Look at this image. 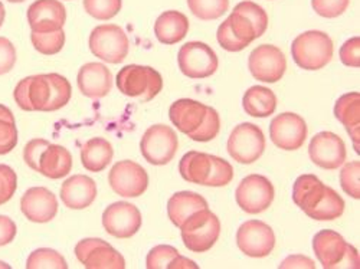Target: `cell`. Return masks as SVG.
Instances as JSON below:
<instances>
[{
  "instance_id": "23",
  "label": "cell",
  "mask_w": 360,
  "mask_h": 269,
  "mask_svg": "<svg viewBox=\"0 0 360 269\" xmlns=\"http://www.w3.org/2000/svg\"><path fill=\"white\" fill-rule=\"evenodd\" d=\"M207 107L191 98L177 100L169 110V117L173 126L186 136L196 131L203 123Z\"/></svg>"
},
{
  "instance_id": "50",
  "label": "cell",
  "mask_w": 360,
  "mask_h": 269,
  "mask_svg": "<svg viewBox=\"0 0 360 269\" xmlns=\"http://www.w3.org/2000/svg\"><path fill=\"white\" fill-rule=\"evenodd\" d=\"M342 268H350V269H359V252L356 248L349 245L345 261L342 263Z\"/></svg>"
},
{
  "instance_id": "11",
  "label": "cell",
  "mask_w": 360,
  "mask_h": 269,
  "mask_svg": "<svg viewBox=\"0 0 360 269\" xmlns=\"http://www.w3.org/2000/svg\"><path fill=\"white\" fill-rule=\"evenodd\" d=\"M77 259L88 269H124V256L98 237H86L75 247Z\"/></svg>"
},
{
  "instance_id": "44",
  "label": "cell",
  "mask_w": 360,
  "mask_h": 269,
  "mask_svg": "<svg viewBox=\"0 0 360 269\" xmlns=\"http://www.w3.org/2000/svg\"><path fill=\"white\" fill-rule=\"evenodd\" d=\"M49 144L51 143L44 140V138H34V140H31L25 145L23 160L26 162V164L29 167H31L32 170H35L37 173H39V159H41V155L44 153V150Z\"/></svg>"
},
{
  "instance_id": "38",
  "label": "cell",
  "mask_w": 360,
  "mask_h": 269,
  "mask_svg": "<svg viewBox=\"0 0 360 269\" xmlns=\"http://www.w3.org/2000/svg\"><path fill=\"white\" fill-rule=\"evenodd\" d=\"M123 0H84L85 12L98 20H110L122 11Z\"/></svg>"
},
{
  "instance_id": "7",
  "label": "cell",
  "mask_w": 360,
  "mask_h": 269,
  "mask_svg": "<svg viewBox=\"0 0 360 269\" xmlns=\"http://www.w3.org/2000/svg\"><path fill=\"white\" fill-rule=\"evenodd\" d=\"M265 152V136L251 123L236 126L228 138L229 156L241 164L255 163Z\"/></svg>"
},
{
  "instance_id": "30",
  "label": "cell",
  "mask_w": 360,
  "mask_h": 269,
  "mask_svg": "<svg viewBox=\"0 0 360 269\" xmlns=\"http://www.w3.org/2000/svg\"><path fill=\"white\" fill-rule=\"evenodd\" d=\"M243 107L251 117L266 118L276 112L277 97L269 88L255 85L247 89L243 98Z\"/></svg>"
},
{
  "instance_id": "15",
  "label": "cell",
  "mask_w": 360,
  "mask_h": 269,
  "mask_svg": "<svg viewBox=\"0 0 360 269\" xmlns=\"http://www.w3.org/2000/svg\"><path fill=\"white\" fill-rule=\"evenodd\" d=\"M269 137L281 150L294 152L302 147L307 138V124L294 112H283L269 124Z\"/></svg>"
},
{
  "instance_id": "26",
  "label": "cell",
  "mask_w": 360,
  "mask_h": 269,
  "mask_svg": "<svg viewBox=\"0 0 360 269\" xmlns=\"http://www.w3.org/2000/svg\"><path fill=\"white\" fill-rule=\"evenodd\" d=\"M207 202L198 193L193 192H177L167 202V215L172 223L177 228L195 212L206 209Z\"/></svg>"
},
{
  "instance_id": "51",
  "label": "cell",
  "mask_w": 360,
  "mask_h": 269,
  "mask_svg": "<svg viewBox=\"0 0 360 269\" xmlns=\"http://www.w3.org/2000/svg\"><path fill=\"white\" fill-rule=\"evenodd\" d=\"M5 18H6V11H5V6H4V4L0 2V27H2L4 22H5Z\"/></svg>"
},
{
  "instance_id": "47",
  "label": "cell",
  "mask_w": 360,
  "mask_h": 269,
  "mask_svg": "<svg viewBox=\"0 0 360 269\" xmlns=\"http://www.w3.org/2000/svg\"><path fill=\"white\" fill-rule=\"evenodd\" d=\"M16 223L5 215H0V247L9 245L16 236Z\"/></svg>"
},
{
  "instance_id": "8",
  "label": "cell",
  "mask_w": 360,
  "mask_h": 269,
  "mask_svg": "<svg viewBox=\"0 0 360 269\" xmlns=\"http://www.w3.org/2000/svg\"><path fill=\"white\" fill-rule=\"evenodd\" d=\"M179 68L184 75L202 79L212 77L219 67L215 51L203 42H188L177 53Z\"/></svg>"
},
{
  "instance_id": "36",
  "label": "cell",
  "mask_w": 360,
  "mask_h": 269,
  "mask_svg": "<svg viewBox=\"0 0 360 269\" xmlns=\"http://www.w3.org/2000/svg\"><path fill=\"white\" fill-rule=\"evenodd\" d=\"M219 130H221V118L218 111L212 107H207L203 123L196 131L189 134V138L198 143H207L214 140L219 134Z\"/></svg>"
},
{
  "instance_id": "35",
  "label": "cell",
  "mask_w": 360,
  "mask_h": 269,
  "mask_svg": "<svg viewBox=\"0 0 360 269\" xmlns=\"http://www.w3.org/2000/svg\"><path fill=\"white\" fill-rule=\"evenodd\" d=\"M191 12L202 20H215L228 12L229 0H188Z\"/></svg>"
},
{
  "instance_id": "6",
  "label": "cell",
  "mask_w": 360,
  "mask_h": 269,
  "mask_svg": "<svg viewBox=\"0 0 360 269\" xmlns=\"http://www.w3.org/2000/svg\"><path fill=\"white\" fill-rule=\"evenodd\" d=\"M226 20L232 35L245 46L261 38L268 27L266 12L250 0L238 4Z\"/></svg>"
},
{
  "instance_id": "2",
  "label": "cell",
  "mask_w": 360,
  "mask_h": 269,
  "mask_svg": "<svg viewBox=\"0 0 360 269\" xmlns=\"http://www.w3.org/2000/svg\"><path fill=\"white\" fill-rule=\"evenodd\" d=\"M291 55L302 70L319 71L333 59V41L321 31H307L292 41Z\"/></svg>"
},
{
  "instance_id": "21",
  "label": "cell",
  "mask_w": 360,
  "mask_h": 269,
  "mask_svg": "<svg viewBox=\"0 0 360 269\" xmlns=\"http://www.w3.org/2000/svg\"><path fill=\"white\" fill-rule=\"evenodd\" d=\"M77 84L82 96L88 98H103L112 88L111 71L100 63H89L81 67Z\"/></svg>"
},
{
  "instance_id": "20",
  "label": "cell",
  "mask_w": 360,
  "mask_h": 269,
  "mask_svg": "<svg viewBox=\"0 0 360 269\" xmlns=\"http://www.w3.org/2000/svg\"><path fill=\"white\" fill-rule=\"evenodd\" d=\"M347 248L345 237L335 230L324 229L313 237V251L324 269L342 268Z\"/></svg>"
},
{
  "instance_id": "42",
  "label": "cell",
  "mask_w": 360,
  "mask_h": 269,
  "mask_svg": "<svg viewBox=\"0 0 360 269\" xmlns=\"http://www.w3.org/2000/svg\"><path fill=\"white\" fill-rule=\"evenodd\" d=\"M18 189V177L12 167L0 164V206L8 203Z\"/></svg>"
},
{
  "instance_id": "29",
  "label": "cell",
  "mask_w": 360,
  "mask_h": 269,
  "mask_svg": "<svg viewBox=\"0 0 360 269\" xmlns=\"http://www.w3.org/2000/svg\"><path fill=\"white\" fill-rule=\"evenodd\" d=\"M114 150L108 140L103 137H96L88 140L81 147V163L82 166L93 173L103 171L112 160Z\"/></svg>"
},
{
  "instance_id": "12",
  "label": "cell",
  "mask_w": 360,
  "mask_h": 269,
  "mask_svg": "<svg viewBox=\"0 0 360 269\" xmlns=\"http://www.w3.org/2000/svg\"><path fill=\"white\" fill-rule=\"evenodd\" d=\"M108 183L118 196L139 197L148 188V176L140 164L131 160H122L110 170Z\"/></svg>"
},
{
  "instance_id": "3",
  "label": "cell",
  "mask_w": 360,
  "mask_h": 269,
  "mask_svg": "<svg viewBox=\"0 0 360 269\" xmlns=\"http://www.w3.org/2000/svg\"><path fill=\"white\" fill-rule=\"evenodd\" d=\"M115 85L123 96L147 103L162 93L163 78L152 67L127 65L117 74Z\"/></svg>"
},
{
  "instance_id": "10",
  "label": "cell",
  "mask_w": 360,
  "mask_h": 269,
  "mask_svg": "<svg viewBox=\"0 0 360 269\" xmlns=\"http://www.w3.org/2000/svg\"><path fill=\"white\" fill-rule=\"evenodd\" d=\"M179 140L176 133L163 124L150 127L140 141L143 157L153 166H165L170 163L177 152Z\"/></svg>"
},
{
  "instance_id": "13",
  "label": "cell",
  "mask_w": 360,
  "mask_h": 269,
  "mask_svg": "<svg viewBox=\"0 0 360 269\" xmlns=\"http://www.w3.org/2000/svg\"><path fill=\"white\" fill-rule=\"evenodd\" d=\"M236 244L243 254L251 258H265L276 248V235L271 226L261 221H248L236 233Z\"/></svg>"
},
{
  "instance_id": "33",
  "label": "cell",
  "mask_w": 360,
  "mask_h": 269,
  "mask_svg": "<svg viewBox=\"0 0 360 269\" xmlns=\"http://www.w3.org/2000/svg\"><path fill=\"white\" fill-rule=\"evenodd\" d=\"M18 144V130L13 112L0 104V156L11 153Z\"/></svg>"
},
{
  "instance_id": "43",
  "label": "cell",
  "mask_w": 360,
  "mask_h": 269,
  "mask_svg": "<svg viewBox=\"0 0 360 269\" xmlns=\"http://www.w3.org/2000/svg\"><path fill=\"white\" fill-rule=\"evenodd\" d=\"M350 0H311V6L319 16L333 19L346 12Z\"/></svg>"
},
{
  "instance_id": "14",
  "label": "cell",
  "mask_w": 360,
  "mask_h": 269,
  "mask_svg": "<svg viewBox=\"0 0 360 269\" xmlns=\"http://www.w3.org/2000/svg\"><path fill=\"white\" fill-rule=\"evenodd\" d=\"M248 67L257 81L274 84L284 77L287 59L280 48L274 45H259L251 52Z\"/></svg>"
},
{
  "instance_id": "31",
  "label": "cell",
  "mask_w": 360,
  "mask_h": 269,
  "mask_svg": "<svg viewBox=\"0 0 360 269\" xmlns=\"http://www.w3.org/2000/svg\"><path fill=\"white\" fill-rule=\"evenodd\" d=\"M212 170L211 155L200 152L186 153L179 163V171L186 182L205 186Z\"/></svg>"
},
{
  "instance_id": "46",
  "label": "cell",
  "mask_w": 360,
  "mask_h": 269,
  "mask_svg": "<svg viewBox=\"0 0 360 269\" xmlns=\"http://www.w3.org/2000/svg\"><path fill=\"white\" fill-rule=\"evenodd\" d=\"M16 64V49L13 44L0 37V75H5L13 70Z\"/></svg>"
},
{
  "instance_id": "45",
  "label": "cell",
  "mask_w": 360,
  "mask_h": 269,
  "mask_svg": "<svg viewBox=\"0 0 360 269\" xmlns=\"http://www.w3.org/2000/svg\"><path fill=\"white\" fill-rule=\"evenodd\" d=\"M360 38H350L340 48V59L346 67L359 68L360 67Z\"/></svg>"
},
{
  "instance_id": "22",
  "label": "cell",
  "mask_w": 360,
  "mask_h": 269,
  "mask_svg": "<svg viewBox=\"0 0 360 269\" xmlns=\"http://www.w3.org/2000/svg\"><path fill=\"white\" fill-rule=\"evenodd\" d=\"M97 197V185L91 177L85 174H75L63 183L61 188V199L67 207L74 209V211H81V209L93 204Z\"/></svg>"
},
{
  "instance_id": "16",
  "label": "cell",
  "mask_w": 360,
  "mask_h": 269,
  "mask_svg": "<svg viewBox=\"0 0 360 269\" xmlns=\"http://www.w3.org/2000/svg\"><path fill=\"white\" fill-rule=\"evenodd\" d=\"M103 226L108 235L117 239H127L140 230L141 214L131 203L115 202L104 211Z\"/></svg>"
},
{
  "instance_id": "49",
  "label": "cell",
  "mask_w": 360,
  "mask_h": 269,
  "mask_svg": "<svg viewBox=\"0 0 360 269\" xmlns=\"http://www.w3.org/2000/svg\"><path fill=\"white\" fill-rule=\"evenodd\" d=\"M199 266L196 265V262L182 256V255H177L169 265V269H198Z\"/></svg>"
},
{
  "instance_id": "37",
  "label": "cell",
  "mask_w": 360,
  "mask_h": 269,
  "mask_svg": "<svg viewBox=\"0 0 360 269\" xmlns=\"http://www.w3.org/2000/svg\"><path fill=\"white\" fill-rule=\"evenodd\" d=\"M31 41L38 52L44 55H56L58 52H61V49L65 45V32L63 29L61 31L51 32V34L32 32Z\"/></svg>"
},
{
  "instance_id": "18",
  "label": "cell",
  "mask_w": 360,
  "mask_h": 269,
  "mask_svg": "<svg viewBox=\"0 0 360 269\" xmlns=\"http://www.w3.org/2000/svg\"><path fill=\"white\" fill-rule=\"evenodd\" d=\"M67 20V9L59 0H35L27 9L32 32L51 34L61 31Z\"/></svg>"
},
{
  "instance_id": "17",
  "label": "cell",
  "mask_w": 360,
  "mask_h": 269,
  "mask_svg": "<svg viewBox=\"0 0 360 269\" xmlns=\"http://www.w3.org/2000/svg\"><path fill=\"white\" fill-rule=\"evenodd\" d=\"M309 156L316 166L324 170H335L346 162V144L338 134L323 131L311 138Z\"/></svg>"
},
{
  "instance_id": "40",
  "label": "cell",
  "mask_w": 360,
  "mask_h": 269,
  "mask_svg": "<svg viewBox=\"0 0 360 269\" xmlns=\"http://www.w3.org/2000/svg\"><path fill=\"white\" fill-rule=\"evenodd\" d=\"M359 173H360V163L352 162L343 166L340 171V183L342 189L353 199H360V183H359Z\"/></svg>"
},
{
  "instance_id": "24",
  "label": "cell",
  "mask_w": 360,
  "mask_h": 269,
  "mask_svg": "<svg viewBox=\"0 0 360 269\" xmlns=\"http://www.w3.org/2000/svg\"><path fill=\"white\" fill-rule=\"evenodd\" d=\"M335 117L346 127L353 145L354 152L359 153V140H360V94L349 93L342 96L335 104Z\"/></svg>"
},
{
  "instance_id": "48",
  "label": "cell",
  "mask_w": 360,
  "mask_h": 269,
  "mask_svg": "<svg viewBox=\"0 0 360 269\" xmlns=\"http://www.w3.org/2000/svg\"><path fill=\"white\" fill-rule=\"evenodd\" d=\"M287 268H307V269H314L316 265L314 262L304 256V255H292V256H288L281 265H280V269H287Z\"/></svg>"
},
{
  "instance_id": "25",
  "label": "cell",
  "mask_w": 360,
  "mask_h": 269,
  "mask_svg": "<svg viewBox=\"0 0 360 269\" xmlns=\"http://www.w3.org/2000/svg\"><path fill=\"white\" fill-rule=\"evenodd\" d=\"M189 31V19L186 15L177 11L163 12L156 23H155V34L159 42L165 45H174L180 41H184Z\"/></svg>"
},
{
  "instance_id": "41",
  "label": "cell",
  "mask_w": 360,
  "mask_h": 269,
  "mask_svg": "<svg viewBox=\"0 0 360 269\" xmlns=\"http://www.w3.org/2000/svg\"><path fill=\"white\" fill-rule=\"evenodd\" d=\"M177 255H180L179 251L170 245L155 247L147 255L146 266H147V269H163V268L169 269L170 262Z\"/></svg>"
},
{
  "instance_id": "39",
  "label": "cell",
  "mask_w": 360,
  "mask_h": 269,
  "mask_svg": "<svg viewBox=\"0 0 360 269\" xmlns=\"http://www.w3.org/2000/svg\"><path fill=\"white\" fill-rule=\"evenodd\" d=\"M211 162H212V170L207 177L205 186L222 188L229 185L233 178V167L225 159H221L217 156H211Z\"/></svg>"
},
{
  "instance_id": "32",
  "label": "cell",
  "mask_w": 360,
  "mask_h": 269,
  "mask_svg": "<svg viewBox=\"0 0 360 269\" xmlns=\"http://www.w3.org/2000/svg\"><path fill=\"white\" fill-rule=\"evenodd\" d=\"M345 200L332 188L326 186L321 200L306 215L314 221H335L345 212Z\"/></svg>"
},
{
  "instance_id": "5",
  "label": "cell",
  "mask_w": 360,
  "mask_h": 269,
  "mask_svg": "<svg viewBox=\"0 0 360 269\" xmlns=\"http://www.w3.org/2000/svg\"><path fill=\"white\" fill-rule=\"evenodd\" d=\"M130 42L123 31L112 23L100 25L89 35V51L108 64H122L127 58Z\"/></svg>"
},
{
  "instance_id": "28",
  "label": "cell",
  "mask_w": 360,
  "mask_h": 269,
  "mask_svg": "<svg viewBox=\"0 0 360 269\" xmlns=\"http://www.w3.org/2000/svg\"><path fill=\"white\" fill-rule=\"evenodd\" d=\"M324 189L326 185H323V182L317 176L303 174L300 176L294 183L292 200L304 214H307L321 200Z\"/></svg>"
},
{
  "instance_id": "4",
  "label": "cell",
  "mask_w": 360,
  "mask_h": 269,
  "mask_svg": "<svg viewBox=\"0 0 360 269\" xmlns=\"http://www.w3.org/2000/svg\"><path fill=\"white\" fill-rule=\"evenodd\" d=\"M185 247L196 254L211 249L219 239L221 222L209 207L191 215L180 226Z\"/></svg>"
},
{
  "instance_id": "52",
  "label": "cell",
  "mask_w": 360,
  "mask_h": 269,
  "mask_svg": "<svg viewBox=\"0 0 360 269\" xmlns=\"http://www.w3.org/2000/svg\"><path fill=\"white\" fill-rule=\"evenodd\" d=\"M8 2H11V4H22V2H25V0H8Z\"/></svg>"
},
{
  "instance_id": "9",
  "label": "cell",
  "mask_w": 360,
  "mask_h": 269,
  "mask_svg": "<svg viewBox=\"0 0 360 269\" xmlns=\"http://www.w3.org/2000/svg\"><path fill=\"white\" fill-rule=\"evenodd\" d=\"M274 196L273 183L261 174H250L243 178L235 192L236 203L250 215H258L266 211L274 202Z\"/></svg>"
},
{
  "instance_id": "34",
  "label": "cell",
  "mask_w": 360,
  "mask_h": 269,
  "mask_svg": "<svg viewBox=\"0 0 360 269\" xmlns=\"http://www.w3.org/2000/svg\"><path fill=\"white\" fill-rule=\"evenodd\" d=\"M27 269H67L68 263L65 258L58 251L49 248H39L29 255L26 261Z\"/></svg>"
},
{
  "instance_id": "1",
  "label": "cell",
  "mask_w": 360,
  "mask_h": 269,
  "mask_svg": "<svg viewBox=\"0 0 360 269\" xmlns=\"http://www.w3.org/2000/svg\"><path fill=\"white\" fill-rule=\"evenodd\" d=\"M72 96L70 81L59 74L26 77L16 85L13 97L23 111L52 112L64 108Z\"/></svg>"
},
{
  "instance_id": "27",
  "label": "cell",
  "mask_w": 360,
  "mask_h": 269,
  "mask_svg": "<svg viewBox=\"0 0 360 269\" xmlns=\"http://www.w3.org/2000/svg\"><path fill=\"white\" fill-rule=\"evenodd\" d=\"M72 169V156L65 147L49 144L39 159V173L49 178H63Z\"/></svg>"
},
{
  "instance_id": "19",
  "label": "cell",
  "mask_w": 360,
  "mask_h": 269,
  "mask_svg": "<svg viewBox=\"0 0 360 269\" xmlns=\"http://www.w3.org/2000/svg\"><path fill=\"white\" fill-rule=\"evenodd\" d=\"M56 196L46 188H31L20 199V211L31 222L46 223L58 214Z\"/></svg>"
}]
</instances>
